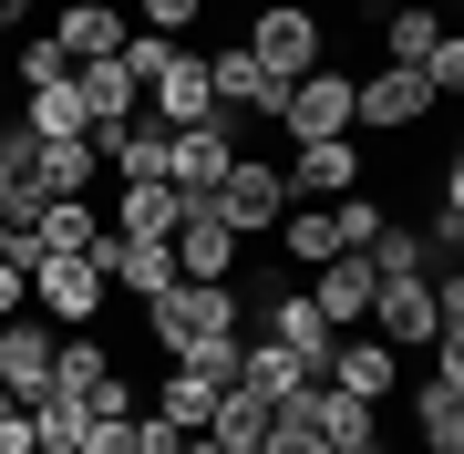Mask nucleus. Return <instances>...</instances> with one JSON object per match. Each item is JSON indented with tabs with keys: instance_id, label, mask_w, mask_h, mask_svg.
<instances>
[{
	"instance_id": "obj_31",
	"label": "nucleus",
	"mask_w": 464,
	"mask_h": 454,
	"mask_svg": "<svg viewBox=\"0 0 464 454\" xmlns=\"http://www.w3.org/2000/svg\"><path fill=\"white\" fill-rule=\"evenodd\" d=\"M32 135H21V124H11V135H0V227H32Z\"/></svg>"
},
{
	"instance_id": "obj_18",
	"label": "nucleus",
	"mask_w": 464,
	"mask_h": 454,
	"mask_svg": "<svg viewBox=\"0 0 464 454\" xmlns=\"http://www.w3.org/2000/svg\"><path fill=\"white\" fill-rule=\"evenodd\" d=\"M32 258H93V237H103V217H93V197H42L32 207Z\"/></svg>"
},
{
	"instance_id": "obj_25",
	"label": "nucleus",
	"mask_w": 464,
	"mask_h": 454,
	"mask_svg": "<svg viewBox=\"0 0 464 454\" xmlns=\"http://www.w3.org/2000/svg\"><path fill=\"white\" fill-rule=\"evenodd\" d=\"M93 176H103L93 135H72V145H32V197H93Z\"/></svg>"
},
{
	"instance_id": "obj_46",
	"label": "nucleus",
	"mask_w": 464,
	"mask_h": 454,
	"mask_svg": "<svg viewBox=\"0 0 464 454\" xmlns=\"http://www.w3.org/2000/svg\"><path fill=\"white\" fill-rule=\"evenodd\" d=\"M0 93H11V72H0Z\"/></svg>"
},
{
	"instance_id": "obj_20",
	"label": "nucleus",
	"mask_w": 464,
	"mask_h": 454,
	"mask_svg": "<svg viewBox=\"0 0 464 454\" xmlns=\"http://www.w3.org/2000/svg\"><path fill=\"white\" fill-rule=\"evenodd\" d=\"M289 413L310 423V434L331 444V454H351V444H372V403H362V392H341V382H310V392H299Z\"/></svg>"
},
{
	"instance_id": "obj_43",
	"label": "nucleus",
	"mask_w": 464,
	"mask_h": 454,
	"mask_svg": "<svg viewBox=\"0 0 464 454\" xmlns=\"http://www.w3.org/2000/svg\"><path fill=\"white\" fill-rule=\"evenodd\" d=\"M176 454H217V444H207V434H176Z\"/></svg>"
},
{
	"instance_id": "obj_28",
	"label": "nucleus",
	"mask_w": 464,
	"mask_h": 454,
	"mask_svg": "<svg viewBox=\"0 0 464 454\" xmlns=\"http://www.w3.org/2000/svg\"><path fill=\"white\" fill-rule=\"evenodd\" d=\"M176 217H186V197H176L166 176H145V186L114 197V227H124V237H176Z\"/></svg>"
},
{
	"instance_id": "obj_27",
	"label": "nucleus",
	"mask_w": 464,
	"mask_h": 454,
	"mask_svg": "<svg viewBox=\"0 0 464 454\" xmlns=\"http://www.w3.org/2000/svg\"><path fill=\"white\" fill-rule=\"evenodd\" d=\"M217 392H227V382H207L197 362H176L166 382H155V413H166L176 434H207V413H217Z\"/></svg>"
},
{
	"instance_id": "obj_15",
	"label": "nucleus",
	"mask_w": 464,
	"mask_h": 454,
	"mask_svg": "<svg viewBox=\"0 0 464 454\" xmlns=\"http://www.w3.org/2000/svg\"><path fill=\"white\" fill-rule=\"evenodd\" d=\"M145 103H155V124H166V135L207 124V114H217V93H207V52H186V42H176V63L145 83Z\"/></svg>"
},
{
	"instance_id": "obj_26",
	"label": "nucleus",
	"mask_w": 464,
	"mask_h": 454,
	"mask_svg": "<svg viewBox=\"0 0 464 454\" xmlns=\"http://www.w3.org/2000/svg\"><path fill=\"white\" fill-rule=\"evenodd\" d=\"M268 423H279V413H268L258 392H237V382H227V392H217V413H207V444H217V454H258V444H268Z\"/></svg>"
},
{
	"instance_id": "obj_10",
	"label": "nucleus",
	"mask_w": 464,
	"mask_h": 454,
	"mask_svg": "<svg viewBox=\"0 0 464 454\" xmlns=\"http://www.w3.org/2000/svg\"><path fill=\"white\" fill-rule=\"evenodd\" d=\"M166 248H176V279H237V227L217 217V197H186Z\"/></svg>"
},
{
	"instance_id": "obj_3",
	"label": "nucleus",
	"mask_w": 464,
	"mask_h": 454,
	"mask_svg": "<svg viewBox=\"0 0 464 454\" xmlns=\"http://www.w3.org/2000/svg\"><path fill=\"white\" fill-rule=\"evenodd\" d=\"M423 114H433V83L413 63H382V72L351 83V135H362V124H372V135H402V124H423Z\"/></svg>"
},
{
	"instance_id": "obj_9",
	"label": "nucleus",
	"mask_w": 464,
	"mask_h": 454,
	"mask_svg": "<svg viewBox=\"0 0 464 454\" xmlns=\"http://www.w3.org/2000/svg\"><path fill=\"white\" fill-rule=\"evenodd\" d=\"M103 300H114V289H103V269H93V258H32V310H42V320L83 331Z\"/></svg>"
},
{
	"instance_id": "obj_8",
	"label": "nucleus",
	"mask_w": 464,
	"mask_h": 454,
	"mask_svg": "<svg viewBox=\"0 0 464 454\" xmlns=\"http://www.w3.org/2000/svg\"><path fill=\"white\" fill-rule=\"evenodd\" d=\"M217 217H227L237 237L279 227V217H289V176H279V166H258V155H237V166L217 176Z\"/></svg>"
},
{
	"instance_id": "obj_11",
	"label": "nucleus",
	"mask_w": 464,
	"mask_h": 454,
	"mask_svg": "<svg viewBox=\"0 0 464 454\" xmlns=\"http://www.w3.org/2000/svg\"><path fill=\"white\" fill-rule=\"evenodd\" d=\"M289 207H331V197H351L362 186V145L351 135H331V145H289Z\"/></svg>"
},
{
	"instance_id": "obj_5",
	"label": "nucleus",
	"mask_w": 464,
	"mask_h": 454,
	"mask_svg": "<svg viewBox=\"0 0 464 454\" xmlns=\"http://www.w3.org/2000/svg\"><path fill=\"white\" fill-rule=\"evenodd\" d=\"M279 135H289V145L351 135V72H299V83L279 93Z\"/></svg>"
},
{
	"instance_id": "obj_12",
	"label": "nucleus",
	"mask_w": 464,
	"mask_h": 454,
	"mask_svg": "<svg viewBox=\"0 0 464 454\" xmlns=\"http://www.w3.org/2000/svg\"><path fill=\"white\" fill-rule=\"evenodd\" d=\"M207 93H217L227 124H237V114H268V124H279V93H289V83H268V72L248 63V42H217V52H207Z\"/></svg>"
},
{
	"instance_id": "obj_33",
	"label": "nucleus",
	"mask_w": 464,
	"mask_h": 454,
	"mask_svg": "<svg viewBox=\"0 0 464 454\" xmlns=\"http://www.w3.org/2000/svg\"><path fill=\"white\" fill-rule=\"evenodd\" d=\"M21 135H32V145H72V135H83V103H72V83H42Z\"/></svg>"
},
{
	"instance_id": "obj_17",
	"label": "nucleus",
	"mask_w": 464,
	"mask_h": 454,
	"mask_svg": "<svg viewBox=\"0 0 464 454\" xmlns=\"http://www.w3.org/2000/svg\"><path fill=\"white\" fill-rule=\"evenodd\" d=\"M372 331L392 341V352L433 341V331H444V310H433V279H382V289H372Z\"/></svg>"
},
{
	"instance_id": "obj_42",
	"label": "nucleus",
	"mask_w": 464,
	"mask_h": 454,
	"mask_svg": "<svg viewBox=\"0 0 464 454\" xmlns=\"http://www.w3.org/2000/svg\"><path fill=\"white\" fill-rule=\"evenodd\" d=\"M21 21H32V0H0V32H21Z\"/></svg>"
},
{
	"instance_id": "obj_35",
	"label": "nucleus",
	"mask_w": 464,
	"mask_h": 454,
	"mask_svg": "<svg viewBox=\"0 0 464 454\" xmlns=\"http://www.w3.org/2000/svg\"><path fill=\"white\" fill-rule=\"evenodd\" d=\"M11 72H21V93H42V83H72V52L52 42V32H32V52H21Z\"/></svg>"
},
{
	"instance_id": "obj_37",
	"label": "nucleus",
	"mask_w": 464,
	"mask_h": 454,
	"mask_svg": "<svg viewBox=\"0 0 464 454\" xmlns=\"http://www.w3.org/2000/svg\"><path fill=\"white\" fill-rule=\"evenodd\" d=\"M72 454H134V413H93V423H83V444H72Z\"/></svg>"
},
{
	"instance_id": "obj_34",
	"label": "nucleus",
	"mask_w": 464,
	"mask_h": 454,
	"mask_svg": "<svg viewBox=\"0 0 464 454\" xmlns=\"http://www.w3.org/2000/svg\"><path fill=\"white\" fill-rule=\"evenodd\" d=\"M382 42H392V63H433V42H444V11H392V32H382Z\"/></svg>"
},
{
	"instance_id": "obj_4",
	"label": "nucleus",
	"mask_w": 464,
	"mask_h": 454,
	"mask_svg": "<svg viewBox=\"0 0 464 454\" xmlns=\"http://www.w3.org/2000/svg\"><path fill=\"white\" fill-rule=\"evenodd\" d=\"M52 392H72V403L83 413H134V382L114 372V352H103V341H52Z\"/></svg>"
},
{
	"instance_id": "obj_16",
	"label": "nucleus",
	"mask_w": 464,
	"mask_h": 454,
	"mask_svg": "<svg viewBox=\"0 0 464 454\" xmlns=\"http://www.w3.org/2000/svg\"><path fill=\"white\" fill-rule=\"evenodd\" d=\"M372 269H362V248H341V258H320V269H310V310L320 320H331V331H362V320H372Z\"/></svg>"
},
{
	"instance_id": "obj_7",
	"label": "nucleus",
	"mask_w": 464,
	"mask_h": 454,
	"mask_svg": "<svg viewBox=\"0 0 464 454\" xmlns=\"http://www.w3.org/2000/svg\"><path fill=\"white\" fill-rule=\"evenodd\" d=\"M93 269H103V289H124V300H155V289H176V248H166V237L103 227L93 237Z\"/></svg>"
},
{
	"instance_id": "obj_38",
	"label": "nucleus",
	"mask_w": 464,
	"mask_h": 454,
	"mask_svg": "<svg viewBox=\"0 0 464 454\" xmlns=\"http://www.w3.org/2000/svg\"><path fill=\"white\" fill-rule=\"evenodd\" d=\"M258 454H331V444H320V434H310L299 413H279V423H268V444H258Z\"/></svg>"
},
{
	"instance_id": "obj_41",
	"label": "nucleus",
	"mask_w": 464,
	"mask_h": 454,
	"mask_svg": "<svg viewBox=\"0 0 464 454\" xmlns=\"http://www.w3.org/2000/svg\"><path fill=\"white\" fill-rule=\"evenodd\" d=\"M0 454H32V413H21V403L0 413Z\"/></svg>"
},
{
	"instance_id": "obj_13",
	"label": "nucleus",
	"mask_w": 464,
	"mask_h": 454,
	"mask_svg": "<svg viewBox=\"0 0 464 454\" xmlns=\"http://www.w3.org/2000/svg\"><path fill=\"white\" fill-rule=\"evenodd\" d=\"M320 382H341V392H362V403H382V392L402 382V352H392L382 331H341L331 362H320Z\"/></svg>"
},
{
	"instance_id": "obj_30",
	"label": "nucleus",
	"mask_w": 464,
	"mask_h": 454,
	"mask_svg": "<svg viewBox=\"0 0 464 454\" xmlns=\"http://www.w3.org/2000/svg\"><path fill=\"white\" fill-rule=\"evenodd\" d=\"M21 413H32V454H72V444H83V423H93L72 392H32Z\"/></svg>"
},
{
	"instance_id": "obj_32",
	"label": "nucleus",
	"mask_w": 464,
	"mask_h": 454,
	"mask_svg": "<svg viewBox=\"0 0 464 454\" xmlns=\"http://www.w3.org/2000/svg\"><path fill=\"white\" fill-rule=\"evenodd\" d=\"M279 248L299 258V269H320V258H341V227H331V207H289V217H279Z\"/></svg>"
},
{
	"instance_id": "obj_40",
	"label": "nucleus",
	"mask_w": 464,
	"mask_h": 454,
	"mask_svg": "<svg viewBox=\"0 0 464 454\" xmlns=\"http://www.w3.org/2000/svg\"><path fill=\"white\" fill-rule=\"evenodd\" d=\"M186 21H197V0H145V32H166V42H176Z\"/></svg>"
},
{
	"instance_id": "obj_39",
	"label": "nucleus",
	"mask_w": 464,
	"mask_h": 454,
	"mask_svg": "<svg viewBox=\"0 0 464 454\" xmlns=\"http://www.w3.org/2000/svg\"><path fill=\"white\" fill-rule=\"evenodd\" d=\"M32 310V269H21V258H0V320H21Z\"/></svg>"
},
{
	"instance_id": "obj_36",
	"label": "nucleus",
	"mask_w": 464,
	"mask_h": 454,
	"mask_svg": "<svg viewBox=\"0 0 464 454\" xmlns=\"http://www.w3.org/2000/svg\"><path fill=\"white\" fill-rule=\"evenodd\" d=\"M423 83H433V103H454V93H464V42H454V32L433 42V63H423Z\"/></svg>"
},
{
	"instance_id": "obj_29",
	"label": "nucleus",
	"mask_w": 464,
	"mask_h": 454,
	"mask_svg": "<svg viewBox=\"0 0 464 454\" xmlns=\"http://www.w3.org/2000/svg\"><path fill=\"white\" fill-rule=\"evenodd\" d=\"M362 269L372 279H433V248H423V227H392V217H382L372 248H362Z\"/></svg>"
},
{
	"instance_id": "obj_1",
	"label": "nucleus",
	"mask_w": 464,
	"mask_h": 454,
	"mask_svg": "<svg viewBox=\"0 0 464 454\" xmlns=\"http://www.w3.org/2000/svg\"><path fill=\"white\" fill-rule=\"evenodd\" d=\"M237 279H176V289H155L145 300V331L166 341V362H207V352H227V341H248L237 331Z\"/></svg>"
},
{
	"instance_id": "obj_6",
	"label": "nucleus",
	"mask_w": 464,
	"mask_h": 454,
	"mask_svg": "<svg viewBox=\"0 0 464 454\" xmlns=\"http://www.w3.org/2000/svg\"><path fill=\"white\" fill-rule=\"evenodd\" d=\"M227 166H237V124H227V114L166 135V186H176V197H217V176H227Z\"/></svg>"
},
{
	"instance_id": "obj_24",
	"label": "nucleus",
	"mask_w": 464,
	"mask_h": 454,
	"mask_svg": "<svg viewBox=\"0 0 464 454\" xmlns=\"http://www.w3.org/2000/svg\"><path fill=\"white\" fill-rule=\"evenodd\" d=\"M52 42H63L72 63H103V52H124V11H114V0H63Z\"/></svg>"
},
{
	"instance_id": "obj_23",
	"label": "nucleus",
	"mask_w": 464,
	"mask_h": 454,
	"mask_svg": "<svg viewBox=\"0 0 464 454\" xmlns=\"http://www.w3.org/2000/svg\"><path fill=\"white\" fill-rule=\"evenodd\" d=\"M310 382H320V372H299V362L279 352V341H237V392H258L268 413H289Z\"/></svg>"
},
{
	"instance_id": "obj_44",
	"label": "nucleus",
	"mask_w": 464,
	"mask_h": 454,
	"mask_svg": "<svg viewBox=\"0 0 464 454\" xmlns=\"http://www.w3.org/2000/svg\"><path fill=\"white\" fill-rule=\"evenodd\" d=\"M351 454H392V444H351Z\"/></svg>"
},
{
	"instance_id": "obj_14",
	"label": "nucleus",
	"mask_w": 464,
	"mask_h": 454,
	"mask_svg": "<svg viewBox=\"0 0 464 454\" xmlns=\"http://www.w3.org/2000/svg\"><path fill=\"white\" fill-rule=\"evenodd\" d=\"M0 392H11V403L52 392V320H42V310L0 320Z\"/></svg>"
},
{
	"instance_id": "obj_21",
	"label": "nucleus",
	"mask_w": 464,
	"mask_h": 454,
	"mask_svg": "<svg viewBox=\"0 0 464 454\" xmlns=\"http://www.w3.org/2000/svg\"><path fill=\"white\" fill-rule=\"evenodd\" d=\"M413 423H423L433 454H464V352H444V372L413 392Z\"/></svg>"
},
{
	"instance_id": "obj_45",
	"label": "nucleus",
	"mask_w": 464,
	"mask_h": 454,
	"mask_svg": "<svg viewBox=\"0 0 464 454\" xmlns=\"http://www.w3.org/2000/svg\"><path fill=\"white\" fill-rule=\"evenodd\" d=\"M0 413H11V392H0Z\"/></svg>"
},
{
	"instance_id": "obj_22",
	"label": "nucleus",
	"mask_w": 464,
	"mask_h": 454,
	"mask_svg": "<svg viewBox=\"0 0 464 454\" xmlns=\"http://www.w3.org/2000/svg\"><path fill=\"white\" fill-rule=\"evenodd\" d=\"M268 341H279V352H289L299 372H320V362H331V341H341V331H331V320L310 310V289H279V300H268Z\"/></svg>"
},
{
	"instance_id": "obj_2",
	"label": "nucleus",
	"mask_w": 464,
	"mask_h": 454,
	"mask_svg": "<svg viewBox=\"0 0 464 454\" xmlns=\"http://www.w3.org/2000/svg\"><path fill=\"white\" fill-rule=\"evenodd\" d=\"M248 63L268 72V83L320 72V11H310V0H258V21H248Z\"/></svg>"
},
{
	"instance_id": "obj_19",
	"label": "nucleus",
	"mask_w": 464,
	"mask_h": 454,
	"mask_svg": "<svg viewBox=\"0 0 464 454\" xmlns=\"http://www.w3.org/2000/svg\"><path fill=\"white\" fill-rule=\"evenodd\" d=\"M72 103H83V124H124L145 114V83L124 72V52H103V63H72Z\"/></svg>"
}]
</instances>
